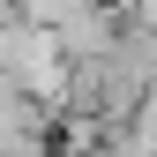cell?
Instances as JSON below:
<instances>
[{"instance_id":"1","label":"cell","mask_w":157,"mask_h":157,"mask_svg":"<svg viewBox=\"0 0 157 157\" xmlns=\"http://www.w3.org/2000/svg\"><path fill=\"white\" fill-rule=\"evenodd\" d=\"M112 157H157V75H150V90L135 97V112L112 127Z\"/></svg>"}]
</instances>
